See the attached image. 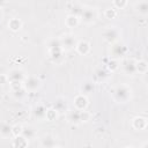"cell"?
<instances>
[{
	"mask_svg": "<svg viewBox=\"0 0 148 148\" xmlns=\"http://www.w3.org/2000/svg\"><path fill=\"white\" fill-rule=\"evenodd\" d=\"M130 97H131V89L127 86H119V87L116 88V90H114V98L118 102L125 103Z\"/></svg>",
	"mask_w": 148,
	"mask_h": 148,
	"instance_id": "6da1fadb",
	"label": "cell"
},
{
	"mask_svg": "<svg viewBox=\"0 0 148 148\" xmlns=\"http://www.w3.org/2000/svg\"><path fill=\"white\" fill-rule=\"evenodd\" d=\"M80 15H81V18L83 20V22L87 24L92 23L97 17V13H96L95 8H91V7H83Z\"/></svg>",
	"mask_w": 148,
	"mask_h": 148,
	"instance_id": "7a4b0ae2",
	"label": "cell"
},
{
	"mask_svg": "<svg viewBox=\"0 0 148 148\" xmlns=\"http://www.w3.org/2000/svg\"><path fill=\"white\" fill-rule=\"evenodd\" d=\"M24 87H25V89L29 90V91H35V90H37V89L40 87V80H39L37 76H29V77L25 80Z\"/></svg>",
	"mask_w": 148,
	"mask_h": 148,
	"instance_id": "3957f363",
	"label": "cell"
},
{
	"mask_svg": "<svg viewBox=\"0 0 148 148\" xmlns=\"http://www.w3.org/2000/svg\"><path fill=\"white\" fill-rule=\"evenodd\" d=\"M8 79H9L13 83H20V82H22L23 79H24V73H23V71H21V69H13V71L9 72Z\"/></svg>",
	"mask_w": 148,
	"mask_h": 148,
	"instance_id": "277c9868",
	"label": "cell"
},
{
	"mask_svg": "<svg viewBox=\"0 0 148 148\" xmlns=\"http://www.w3.org/2000/svg\"><path fill=\"white\" fill-rule=\"evenodd\" d=\"M119 36V30L116 27H109L105 32H104V37L108 42H114Z\"/></svg>",
	"mask_w": 148,
	"mask_h": 148,
	"instance_id": "5b68a950",
	"label": "cell"
},
{
	"mask_svg": "<svg viewBox=\"0 0 148 148\" xmlns=\"http://www.w3.org/2000/svg\"><path fill=\"white\" fill-rule=\"evenodd\" d=\"M60 44H61V46H64V47H66V49H72V47H74V46H76V44H75V38H74V36H72V35H66V36H64L62 39L60 40Z\"/></svg>",
	"mask_w": 148,
	"mask_h": 148,
	"instance_id": "8992f818",
	"label": "cell"
},
{
	"mask_svg": "<svg viewBox=\"0 0 148 148\" xmlns=\"http://www.w3.org/2000/svg\"><path fill=\"white\" fill-rule=\"evenodd\" d=\"M74 105L77 109V111H83L87 105V98L83 95H79L74 99Z\"/></svg>",
	"mask_w": 148,
	"mask_h": 148,
	"instance_id": "52a82bcc",
	"label": "cell"
},
{
	"mask_svg": "<svg viewBox=\"0 0 148 148\" xmlns=\"http://www.w3.org/2000/svg\"><path fill=\"white\" fill-rule=\"evenodd\" d=\"M34 116L37 119H39V120H43L44 118H46V110H45V108L43 105L35 106V109H34Z\"/></svg>",
	"mask_w": 148,
	"mask_h": 148,
	"instance_id": "ba28073f",
	"label": "cell"
},
{
	"mask_svg": "<svg viewBox=\"0 0 148 148\" xmlns=\"http://www.w3.org/2000/svg\"><path fill=\"white\" fill-rule=\"evenodd\" d=\"M76 49H77V51H79L81 54H87V53L89 52V50H90V45H89L88 42L81 40V42H79V43L76 44Z\"/></svg>",
	"mask_w": 148,
	"mask_h": 148,
	"instance_id": "9c48e42d",
	"label": "cell"
},
{
	"mask_svg": "<svg viewBox=\"0 0 148 148\" xmlns=\"http://www.w3.org/2000/svg\"><path fill=\"white\" fill-rule=\"evenodd\" d=\"M135 9L140 13L146 15L148 13V1H139L135 3Z\"/></svg>",
	"mask_w": 148,
	"mask_h": 148,
	"instance_id": "30bf717a",
	"label": "cell"
},
{
	"mask_svg": "<svg viewBox=\"0 0 148 148\" xmlns=\"http://www.w3.org/2000/svg\"><path fill=\"white\" fill-rule=\"evenodd\" d=\"M77 24H79V17H77L76 15L69 14V15L66 17V25H67V27H69V28H75Z\"/></svg>",
	"mask_w": 148,
	"mask_h": 148,
	"instance_id": "8fae6325",
	"label": "cell"
},
{
	"mask_svg": "<svg viewBox=\"0 0 148 148\" xmlns=\"http://www.w3.org/2000/svg\"><path fill=\"white\" fill-rule=\"evenodd\" d=\"M124 69H125V72L127 74H134L136 72V64L134 61H132V60H128V61L125 62Z\"/></svg>",
	"mask_w": 148,
	"mask_h": 148,
	"instance_id": "7c38bea8",
	"label": "cell"
},
{
	"mask_svg": "<svg viewBox=\"0 0 148 148\" xmlns=\"http://www.w3.org/2000/svg\"><path fill=\"white\" fill-rule=\"evenodd\" d=\"M0 134L2 136H9L12 134V127L6 123H0Z\"/></svg>",
	"mask_w": 148,
	"mask_h": 148,
	"instance_id": "4fadbf2b",
	"label": "cell"
},
{
	"mask_svg": "<svg viewBox=\"0 0 148 148\" xmlns=\"http://www.w3.org/2000/svg\"><path fill=\"white\" fill-rule=\"evenodd\" d=\"M42 145H43L44 147H46V148H52V147H54L56 141L53 140L52 136L46 135V136H44V138L42 139Z\"/></svg>",
	"mask_w": 148,
	"mask_h": 148,
	"instance_id": "5bb4252c",
	"label": "cell"
},
{
	"mask_svg": "<svg viewBox=\"0 0 148 148\" xmlns=\"http://www.w3.org/2000/svg\"><path fill=\"white\" fill-rule=\"evenodd\" d=\"M8 27L12 29V30H18L21 27H22V22L18 20V18H12L9 22H8Z\"/></svg>",
	"mask_w": 148,
	"mask_h": 148,
	"instance_id": "9a60e30c",
	"label": "cell"
},
{
	"mask_svg": "<svg viewBox=\"0 0 148 148\" xmlns=\"http://www.w3.org/2000/svg\"><path fill=\"white\" fill-rule=\"evenodd\" d=\"M81 90L83 94H89L94 90V83L91 81H86L82 86H81Z\"/></svg>",
	"mask_w": 148,
	"mask_h": 148,
	"instance_id": "2e32d148",
	"label": "cell"
},
{
	"mask_svg": "<svg viewBox=\"0 0 148 148\" xmlns=\"http://www.w3.org/2000/svg\"><path fill=\"white\" fill-rule=\"evenodd\" d=\"M34 135H35V131H34L32 127H24V128H22V136L24 139H27V140L31 139Z\"/></svg>",
	"mask_w": 148,
	"mask_h": 148,
	"instance_id": "e0dca14e",
	"label": "cell"
},
{
	"mask_svg": "<svg viewBox=\"0 0 148 148\" xmlns=\"http://www.w3.org/2000/svg\"><path fill=\"white\" fill-rule=\"evenodd\" d=\"M14 146H15V148H24L27 146V139H24L23 136L16 138L14 140Z\"/></svg>",
	"mask_w": 148,
	"mask_h": 148,
	"instance_id": "ac0fdd59",
	"label": "cell"
},
{
	"mask_svg": "<svg viewBox=\"0 0 148 148\" xmlns=\"http://www.w3.org/2000/svg\"><path fill=\"white\" fill-rule=\"evenodd\" d=\"M65 109H66V103L61 98L57 99V102L54 103V110L58 111V112H62Z\"/></svg>",
	"mask_w": 148,
	"mask_h": 148,
	"instance_id": "d6986e66",
	"label": "cell"
},
{
	"mask_svg": "<svg viewBox=\"0 0 148 148\" xmlns=\"http://www.w3.org/2000/svg\"><path fill=\"white\" fill-rule=\"evenodd\" d=\"M116 15H117L116 8L110 7V8H106V9H105V16H106L108 18H113Z\"/></svg>",
	"mask_w": 148,
	"mask_h": 148,
	"instance_id": "ffe728a7",
	"label": "cell"
},
{
	"mask_svg": "<svg viewBox=\"0 0 148 148\" xmlns=\"http://www.w3.org/2000/svg\"><path fill=\"white\" fill-rule=\"evenodd\" d=\"M113 8H116V9H123L126 5H127V1H118V0H114L113 2Z\"/></svg>",
	"mask_w": 148,
	"mask_h": 148,
	"instance_id": "44dd1931",
	"label": "cell"
},
{
	"mask_svg": "<svg viewBox=\"0 0 148 148\" xmlns=\"http://www.w3.org/2000/svg\"><path fill=\"white\" fill-rule=\"evenodd\" d=\"M146 69H147L146 61H140V62H136V71H139V72H146Z\"/></svg>",
	"mask_w": 148,
	"mask_h": 148,
	"instance_id": "7402d4cb",
	"label": "cell"
},
{
	"mask_svg": "<svg viewBox=\"0 0 148 148\" xmlns=\"http://www.w3.org/2000/svg\"><path fill=\"white\" fill-rule=\"evenodd\" d=\"M123 51H124V46H119V45H117V46H113V54H116V56H119V54H121L123 53Z\"/></svg>",
	"mask_w": 148,
	"mask_h": 148,
	"instance_id": "603a6c76",
	"label": "cell"
},
{
	"mask_svg": "<svg viewBox=\"0 0 148 148\" xmlns=\"http://www.w3.org/2000/svg\"><path fill=\"white\" fill-rule=\"evenodd\" d=\"M14 95H15V97L17 98H21L22 96H24V90L23 89H21V88H17V89H15V91H14Z\"/></svg>",
	"mask_w": 148,
	"mask_h": 148,
	"instance_id": "cb8c5ba5",
	"label": "cell"
},
{
	"mask_svg": "<svg viewBox=\"0 0 148 148\" xmlns=\"http://www.w3.org/2000/svg\"><path fill=\"white\" fill-rule=\"evenodd\" d=\"M142 148H147V145H146V143H145V145H143V147H142Z\"/></svg>",
	"mask_w": 148,
	"mask_h": 148,
	"instance_id": "d4e9b609",
	"label": "cell"
},
{
	"mask_svg": "<svg viewBox=\"0 0 148 148\" xmlns=\"http://www.w3.org/2000/svg\"><path fill=\"white\" fill-rule=\"evenodd\" d=\"M125 148H133V147H125Z\"/></svg>",
	"mask_w": 148,
	"mask_h": 148,
	"instance_id": "484cf974",
	"label": "cell"
}]
</instances>
